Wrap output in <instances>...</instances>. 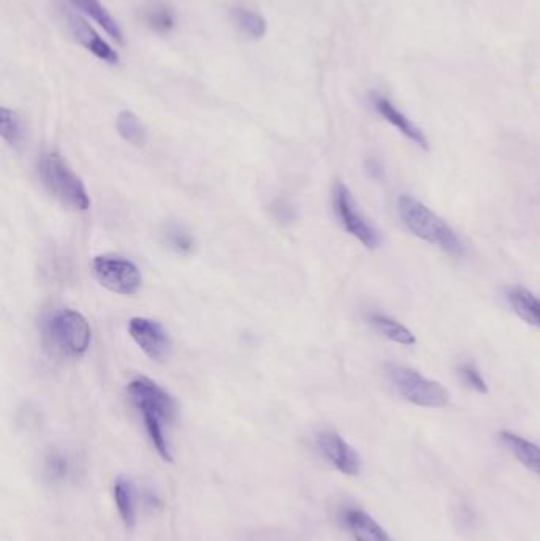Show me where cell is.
<instances>
[{
    "label": "cell",
    "instance_id": "4",
    "mask_svg": "<svg viewBox=\"0 0 540 541\" xmlns=\"http://www.w3.org/2000/svg\"><path fill=\"white\" fill-rule=\"evenodd\" d=\"M39 176L46 192L62 205L75 211H88L91 208L88 189L58 152L43 154L39 163Z\"/></svg>",
    "mask_w": 540,
    "mask_h": 541
},
{
    "label": "cell",
    "instance_id": "15",
    "mask_svg": "<svg viewBox=\"0 0 540 541\" xmlns=\"http://www.w3.org/2000/svg\"><path fill=\"white\" fill-rule=\"evenodd\" d=\"M368 322L369 325L373 326L377 334H381L382 337L395 342V344L411 347L417 342V337L409 328L401 325L400 322H396L395 318L388 317V315L374 312V314L368 315Z\"/></svg>",
    "mask_w": 540,
    "mask_h": 541
},
{
    "label": "cell",
    "instance_id": "12",
    "mask_svg": "<svg viewBox=\"0 0 540 541\" xmlns=\"http://www.w3.org/2000/svg\"><path fill=\"white\" fill-rule=\"evenodd\" d=\"M341 519L355 541H393L387 530L365 510L346 508Z\"/></svg>",
    "mask_w": 540,
    "mask_h": 541
},
{
    "label": "cell",
    "instance_id": "8",
    "mask_svg": "<svg viewBox=\"0 0 540 541\" xmlns=\"http://www.w3.org/2000/svg\"><path fill=\"white\" fill-rule=\"evenodd\" d=\"M129 334L149 360L164 363L172 353V339L164 326L153 318H130Z\"/></svg>",
    "mask_w": 540,
    "mask_h": 541
},
{
    "label": "cell",
    "instance_id": "16",
    "mask_svg": "<svg viewBox=\"0 0 540 541\" xmlns=\"http://www.w3.org/2000/svg\"><path fill=\"white\" fill-rule=\"evenodd\" d=\"M141 16H143L146 26L157 34H168L175 29V13H173L172 7L162 0H149L148 4L143 7Z\"/></svg>",
    "mask_w": 540,
    "mask_h": 541
},
{
    "label": "cell",
    "instance_id": "6",
    "mask_svg": "<svg viewBox=\"0 0 540 541\" xmlns=\"http://www.w3.org/2000/svg\"><path fill=\"white\" fill-rule=\"evenodd\" d=\"M333 209H335L339 224L343 225L344 230L350 236H354L358 243H362L369 250L381 246V231L363 216V212L358 209L352 193L344 182L338 181L333 187Z\"/></svg>",
    "mask_w": 540,
    "mask_h": 541
},
{
    "label": "cell",
    "instance_id": "23",
    "mask_svg": "<svg viewBox=\"0 0 540 541\" xmlns=\"http://www.w3.org/2000/svg\"><path fill=\"white\" fill-rule=\"evenodd\" d=\"M164 243L178 255H191L195 249L194 236L181 225H168L164 231Z\"/></svg>",
    "mask_w": 540,
    "mask_h": 541
},
{
    "label": "cell",
    "instance_id": "9",
    "mask_svg": "<svg viewBox=\"0 0 540 541\" xmlns=\"http://www.w3.org/2000/svg\"><path fill=\"white\" fill-rule=\"evenodd\" d=\"M320 454L339 472L347 477H357L362 470V459L343 437L333 431L320 432L317 436Z\"/></svg>",
    "mask_w": 540,
    "mask_h": 541
},
{
    "label": "cell",
    "instance_id": "3",
    "mask_svg": "<svg viewBox=\"0 0 540 541\" xmlns=\"http://www.w3.org/2000/svg\"><path fill=\"white\" fill-rule=\"evenodd\" d=\"M42 339L53 355L80 358L91 347V325L80 312L69 309L53 312L43 320Z\"/></svg>",
    "mask_w": 540,
    "mask_h": 541
},
{
    "label": "cell",
    "instance_id": "19",
    "mask_svg": "<svg viewBox=\"0 0 540 541\" xmlns=\"http://www.w3.org/2000/svg\"><path fill=\"white\" fill-rule=\"evenodd\" d=\"M116 130H118L122 140L127 141L132 146H137V148H143L146 141H148V130H146L145 124L132 111H121L118 114Z\"/></svg>",
    "mask_w": 540,
    "mask_h": 541
},
{
    "label": "cell",
    "instance_id": "25",
    "mask_svg": "<svg viewBox=\"0 0 540 541\" xmlns=\"http://www.w3.org/2000/svg\"><path fill=\"white\" fill-rule=\"evenodd\" d=\"M366 168H368L369 173L373 175V178H381L382 168L379 167V163L374 162V160H369L368 165H366Z\"/></svg>",
    "mask_w": 540,
    "mask_h": 541
},
{
    "label": "cell",
    "instance_id": "2",
    "mask_svg": "<svg viewBox=\"0 0 540 541\" xmlns=\"http://www.w3.org/2000/svg\"><path fill=\"white\" fill-rule=\"evenodd\" d=\"M398 214L404 227L411 231L412 235L425 243L439 247L453 257H463L466 250L460 236L450 228V225L445 224V220L436 216L419 200L409 195H401L398 198Z\"/></svg>",
    "mask_w": 540,
    "mask_h": 541
},
{
    "label": "cell",
    "instance_id": "21",
    "mask_svg": "<svg viewBox=\"0 0 540 541\" xmlns=\"http://www.w3.org/2000/svg\"><path fill=\"white\" fill-rule=\"evenodd\" d=\"M43 472H45L46 480L50 483L61 485L72 477V462H70L69 456H65L61 450L53 448L46 453Z\"/></svg>",
    "mask_w": 540,
    "mask_h": 541
},
{
    "label": "cell",
    "instance_id": "24",
    "mask_svg": "<svg viewBox=\"0 0 540 541\" xmlns=\"http://www.w3.org/2000/svg\"><path fill=\"white\" fill-rule=\"evenodd\" d=\"M458 375H460L461 380H463L466 385L471 388V390L477 391V393L487 394L488 385L483 379L482 374H480L479 367L476 364L468 363L460 364L457 367Z\"/></svg>",
    "mask_w": 540,
    "mask_h": 541
},
{
    "label": "cell",
    "instance_id": "1",
    "mask_svg": "<svg viewBox=\"0 0 540 541\" xmlns=\"http://www.w3.org/2000/svg\"><path fill=\"white\" fill-rule=\"evenodd\" d=\"M127 394L135 409L141 413L146 434L160 458L172 462V450L167 428L175 421L176 402L172 394L148 377H137L127 385Z\"/></svg>",
    "mask_w": 540,
    "mask_h": 541
},
{
    "label": "cell",
    "instance_id": "18",
    "mask_svg": "<svg viewBox=\"0 0 540 541\" xmlns=\"http://www.w3.org/2000/svg\"><path fill=\"white\" fill-rule=\"evenodd\" d=\"M115 500L122 523H124V526L132 529L135 526L137 513H135V486L130 478L119 477L116 480Z\"/></svg>",
    "mask_w": 540,
    "mask_h": 541
},
{
    "label": "cell",
    "instance_id": "14",
    "mask_svg": "<svg viewBox=\"0 0 540 541\" xmlns=\"http://www.w3.org/2000/svg\"><path fill=\"white\" fill-rule=\"evenodd\" d=\"M507 301L523 322L540 328V298L534 293L523 287H512L507 290Z\"/></svg>",
    "mask_w": 540,
    "mask_h": 541
},
{
    "label": "cell",
    "instance_id": "10",
    "mask_svg": "<svg viewBox=\"0 0 540 541\" xmlns=\"http://www.w3.org/2000/svg\"><path fill=\"white\" fill-rule=\"evenodd\" d=\"M371 100H373V106L376 108L379 116H382L385 121L390 122L398 132L403 133L407 140H411L412 143L417 144L423 151L430 149V144H428V138L425 137V133L411 119L407 118L406 114L401 113L387 97L381 94H373Z\"/></svg>",
    "mask_w": 540,
    "mask_h": 541
},
{
    "label": "cell",
    "instance_id": "11",
    "mask_svg": "<svg viewBox=\"0 0 540 541\" xmlns=\"http://www.w3.org/2000/svg\"><path fill=\"white\" fill-rule=\"evenodd\" d=\"M70 29H72L73 35L77 38L78 42L91 51L94 56L99 57L100 61L107 62V64H118L119 54L118 51L113 50L108 42H105L96 29L86 21V19L80 18V16L73 15L69 19Z\"/></svg>",
    "mask_w": 540,
    "mask_h": 541
},
{
    "label": "cell",
    "instance_id": "17",
    "mask_svg": "<svg viewBox=\"0 0 540 541\" xmlns=\"http://www.w3.org/2000/svg\"><path fill=\"white\" fill-rule=\"evenodd\" d=\"M84 15L91 16L103 31L107 32L116 42L122 43V31L116 19L110 15L107 8L100 4L99 0H70Z\"/></svg>",
    "mask_w": 540,
    "mask_h": 541
},
{
    "label": "cell",
    "instance_id": "7",
    "mask_svg": "<svg viewBox=\"0 0 540 541\" xmlns=\"http://www.w3.org/2000/svg\"><path fill=\"white\" fill-rule=\"evenodd\" d=\"M92 274L108 292L116 295H135L143 284L140 268L121 257H96L92 260Z\"/></svg>",
    "mask_w": 540,
    "mask_h": 541
},
{
    "label": "cell",
    "instance_id": "22",
    "mask_svg": "<svg viewBox=\"0 0 540 541\" xmlns=\"http://www.w3.org/2000/svg\"><path fill=\"white\" fill-rule=\"evenodd\" d=\"M0 135L12 148H18L24 140L23 121L15 111L8 110L5 106L0 110Z\"/></svg>",
    "mask_w": 540,
    "mask_h": 541
},
{
    "label": "cell",
    "instance_id": "5",
    "mask_svg": "<svg viewBox=\"0 0 540 541\" xmlns=\"http://www.w3.org/2000/svg\"><path fill=\"white\" fill-rule=\"evenodd\" d=\"M388 374L398 393L411 404L426 409H442L450 404L449 391L441 383L426 379L412 367L393 364Z\"/></svg>",
    "mask_w": 540,
    "mask_h": 541
},
{
    "label": "cell",
    "instance_id": "13",
    "mask_svg": "<svg viewBox=\"0 0 540 541\" xmlns=\"http://www.w3.org/2000/svg\"><path fill=\"white\" fill-rule=\"evenodd\" d=\"M499 440L521 466L540 477V445L509 431L499 432Z\"/></svg>",
    "mask_w": 540,
    "mask_h": 541
},
{
    "label": "cell",
    "instance_id": "20",
    "mask_svg": "<svg viewBox=\"0 0 540 541\" xmlns=\"http://www.w3.org/2000/svg\"><path fill=\"white\" fill-rule=\"evenodd\" d=\"M232 18L236 29L249 40H260L267 34V21L259 13L252 12L248 8H235Z\"/></svg>",
    "mask_w": 540,
    "mask_h": 541
}]
</instances>
